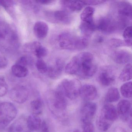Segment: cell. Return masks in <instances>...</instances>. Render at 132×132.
<instances>
[{
    "label": "cell",
    "instance_id": "cell-1",
    "mask_svg": "<svg viewBox=\"0 0 132 132\" xmlns=\"http://www.w3.org/2000/svg\"><path fill=\"white\" fill-rule=\"evenodd\" d=\"M57 41L59 47L65 50H82L85 48L89 44L88 37H78L67 32L61 34Z\"/></svg>",
    "mask_w": 132,
    "mask_h": 132
},
{
    "label": "cell",
    "instance_id": "cell-2",
    "mask_svg": "<svg viewBox=\"0 0 132 132\" xmlns=\"http://www.w3.org/2000/svg\"><path fill=\"white\" fill-rule=\"evenodd\" d=\"M79 54L81 59V64L77 75L84 79L92 77L97 70V65L93 61L92 54L88 52H83Z\"/></svg>",
    "mask_w": 132,
    "mask_h": 132
},
{
    "label": "cell",
    "instance_id": "cell-3",
    "mask_svg": "<svg viewBox=\"0 0 132 132\" xmlns=\"http://www.w3.org/2000/svg\"><path fill=\"white\" fill-rule=\"evenodd\" d=\"M17 114L15 106L9 102L0 103V131L5 129Z\"/></svg>",
    "mask_w": 132,
    "mask_h": 132
},
{
    "label": "cell",
    "instance_id": "cell-4",
    "mask_svg": "<svg viewBox=\"0 0 132 132\" xmlns=\"http://www.w3.org/2000/svg\"><path fill=\"white\" fill-rule=\"evenodd\" d=\"M81 86V82L77 79H66L62 81L58 88L63 93L65 96L73 100L79 95Z\"/></svg>",
    "mask_w": 132,
    "mask_h": 132
},
{
    "label": "cell",
    "instance_id": "cell-5",
    "mask_svg": "<svg viewBox=\"0 0 132 132\" xmlns=\"http://www.w3.org/2000/svg\"><path fill=\"white\" fill-rule=\"evenodd\" d=\"M18 38L16 34L7 23L0 20V45H3L9 44L11 47L18 45Z\"/></svg>",
    "mask_w": 132,
    "mask_h": 132
},
{
    "label": "cell",
    "instance_id": "cell-6",
    "mask_svg": "<svg viewBox=\"0 0 132 132\" xmlns=\"http://www.w3.org/2000/svg\"><path fill=\"white\" fill-rule=\"evenodd\" d=\"M96 26V29L105 34H111L119 27L117 21L108 17L101 18Z\"/></svg>",
    "mask_w": 132,
    "mask_h": 132
},
{
    "label": "cell",
    "instance_id": "cell-7",
    "mask_svg": "<svg viewBox=\"0 0 132 132\" xmlns=\"http://www.w3.org/2000/svg\"><path fill=\"white\" fill-rule=\"evenodd\" d=\"M118 116L117 110L115 106L112 104H107L103 107L99 119L112 124L113 121L117 119Z\"/></svg>",
    "mask_w": 132,
    "mask_h": 132
},
{
    "label": "cell",
    "instance_id": "cell-8",
    "mask_svg": "<svg viewBox=\"0 0 132 132\" xmlns=\"http://www.w3.org/2000/svg\"><path fill=\"white\" fill-rule=\"evenodd\" d=\"M119 20L126 24L132 19V5L127 1H122L118 4Z\"/></svg>",
    "mask_w": 132,
    "mask_h": 132
},
{
    "label": "cell",
    "instance_id": "cell-9",
    "mask_svg": "<svg viewBox=\"0 0 132 132\" xmlns=\"http://www.w3.org/2000/svg\"><path fill=\"white\" fill-rule=\"evenodd\" d=\"M10 98L14 102L18 103L25 102L28 98L29 92L26 88L23 86L15 87L10 91Z\"/></svg>",
    "mask_w": 132,
    "mask_h": 132
},
{
    "label": "cell",
    "instance_id": "cell-10",
    "mask_svg": "<svg viewBox=\"0 0 132 132\" xmlns=\"http://www.w3.org/2000/svg\"><path fill=\"white\" fill-rule=\"evenodd\" d=\"M97 106L96 104L88 102L83 105L81 111V121L92 122L96 112Z\"/></svg>",
    "mask_w": 132,
    "mask_h": 132
},
{
    "label": "cell",
    "instance_id": "cell-11",
    "mask_svg": "<svg viewBox=\"0 0 132 132\" xmlns=\"http://www.w3.org/2000/svg\"><path fill=\"white\" fill-rule=\"evenodd\" d=\"M65 95L59 89L54 92L52 98V104L53 107L58 110H64L67 107V103Z\"/></svg>",
    "mask_w": 132,
    "mask_h": 132
},
{
    "label": "cell",
    "instance_id": "cell-12",
    "mask_svg": "<svg viewBox=\"0 0 132 132\" xmlns=\"http://www.w3.org/2000/svg\"><path fill=\"white\" fill-rule=\"evenodd\" d=\"M25 47L26 50L34 53L38 59H42L47 56L48 52L46 48L38 42L28 43Z\"/></svg>",
    "mask_w": 132,
    "mask_h": 132
},
{
    "label": "cell",
    "instance_id": "cell-13",
    "mask_svg": "<svg viewBox=\"0 0 132 132\" xmlns=\"http://www.w3.org/2000/svg\"><path fill=\"white\" fill-rule=\"evenodd\" d=\"M50 19L62 24H69L72 20L71 15L65 11L58 10L48 13Z\"/></svg>",
    "mask_w": 132,
    "mask_h": 132
},
{
    "label": "cell",
    "instance_id": "cell-14",
    "mask_svg": "<svg viewBox=\"0 0 132 132\" xmlns=\"http://www.w3.org/2000/svg\"><path fill=\"white\" fill-rule=\"evenodd\" d=\"M117 110L118 116L122 120L127 121L129 116H131V103L127 100H121L117 105Z\"/></svg>",
    "mask_w": 132,
    "mask_h": 132
},
{
    "label": "cell",
    "instance_id": "cell-15",
    "mask_svg": "<svg viewBox=\"0 0 132 132\" xmlns=\"http://www.w3.org/2000/svg\"><path fill=\"white\" fill-rule=\"evenodd\" d=\"M97 95V89L93 85L86 84L81 87L79 95L84 100L92 101L95 98Z\"/></svg>",
    "mask_w": 132,
    "mask_h": 132
},
{
    "label": "cell",
    "instance_id": "cell-16",
    "mask_svg": "<svg viewBox=\"0 0 132 132\" xmlns=\"http://www.w3.org/2000/svg\"><path fill=\"white\" fill-rule=\"evenodd\" d=\"M100 83L103 86L110 85L115 81L114 75L111 69L109 68H103L100 72L98 77Z\"/></svg>",
    "mask_w": 132,
    "mask_h": 132
},
{
    "label": "cell",
    "instance_id": "cell-17",
    "mask_svg": "<svg viewBox=\"0 0 132 132\" xmlns=\"http://www.w3.org/2000/svg\"><path fill=\"white\" fill-rule=\"evenodd\" d=\"M64 62L61 59L56 60L53 66L48 67L47 72L48 76L52 79H55L60 77L64 68Z\"/></svg>",
    "mask_w": 132,
    "mask_h": 132
},
{
    "label": "cell",
    "instance_id": "cell-18",
    "mask_svg": "<svg viewBox=\"0 0 132 132\" xmlns=\"http://www.w3.org/2000/svg\"><path fill=\"white\" fill-rule=\"evenodd\" d=\"M112 59L117 64H123L130 61L131 59V54L126 50H119L113 53Z\"/></svg>",
    "mask_w": 132,
    "mask_h": 132
},
{
    "label": "cell",
    "instance_id": "cell-19",
    "mask_svg": "<svg viewBox=\"0 0 132 132\" xmlns=\"http://www.w3.org/2000/svg\"><path fill=\"white\" fill-rule=\"evenodd\" d=\"M34 31L35 36L38 38L44 39L47 37L48 33V26L44 21H37L34 25Z\"/></svg>",
    "mask_w": 132,
    "mask_h": 132
},
{
    "label": "cell",
    "instance_id": "cell-20",
    "mask_svg": "<svg viewBox=\"0 0 132 132\" xmlns=\"http://www.w3.org/2000/svg\"><path fill=\"white\" fill-rule=\"evenodd\" d=\"M42 121L38 116L31 114L28 117L27 119V127L31 131H35L39 130L41 125Z\"/></svg>",
    "mask_w": 132,
    "mask_h": 132
},
{
    "label": "cell",
    "instance_id": "cell-21",
    "mask_svg": "<svg viewBox=\"0 0 132 132\" xmlns=\"http://www.w3.org/2000/svg\"><path fill=\"white\" fill-rule=\"evenodd\" d=\"M61 3L63 6L72 11H80L85 6L82 1H62Z\"/></svg>",
    "mask_w": 132,
    "mask_h": 132
},
{
    "label": "cell",
    "instance_id": "cell-22",
    "mask_svg": "<svg viewBox=\"0 0 132 132\" xmlns=\"http://www.w3.org/2000/svg\"><path fill=\"white\" fill-rule=\"evenodd\" d=\"M79 28L84 36L88 37L96 30L95 22H86L82 21Z\"/></svg>",
    "mask_w": 132,
    "mask_h": 132
},
{
    "label": "cell",
    "instance_id": "cell-23",
    "mask_svg": "<svg viewBox=\"0 0 132 132\" xmlns=\"http://www.w3.org/2000/svg\"><path fill=\"white\" fill-rule=\"evenodd\" d=\"M30 107L32 114L38 116L43 112L44 109L43 102L40 98L34 100L31 102Z\"/></svg>",
    "mask_w": 132,
    "mask_h": 132
},
{
    "label": "cell",
    "instance_id": "cell-24",
    "mask_svg": "<svg viewBox=\"0 0 132 132\" xmlns=\"http://www.w3.org/2000/svg\"><path fill=\"white\" fill-rule=\"evenodd\" d=\"M11 71L14 76L19 78H24L28 74L27 68L16 64L11 67Z\"/></svg>",
    "mask_w": 132,
    "mask_h": 132
},
{
    "label": "cell",
    "instance_id": "cell-25",
    "mask_svg": "<svg viewBox=\"0 0 132 132\" xmlns=\"http://www.w3.org/2000/svg\"><path fill=\"white\" fill-rule=\"evenodd\" d=\"M95 9L92 7L88 6L86 7L81 14V19L82 22H93V15Z\"/></svg>",
    "mask_w": 132,
    "mask_h": 132
},
{
    "label": "cell",
    "instance_id": "cell-26",
    "mask_svg": "<svg viewBox=\"0 0 132 132\" xmlns=\"http://www.w3.org/2000/svg\"><path fill=\"white\" fill-rule=\"evenodd\" d=\"M120 94L117 88L112 87L109 89L105 96V100L108 102H114L118 101L120 98Z\"/></svg>",
    "mask_w": 132,
    "mask_h": 132
},
{
    "label": "cell",
    "instance_id": "cell-27",
    "mask_svg": "<svg viewBox=\"0 0 132 132\" xmlns=\"http://www.w3.org/2000/svg\"><path fill=\"white\" fill-rule=\"evenodd\" d=\"M132 79V65L127 64L124 67L119 76V79L122 81H129Z\"/></svg>",
    "mask_w": 132,
    "mask_h": 132
},
{
    "label": "cell",
    "instance_id": "cell-28",
    "mask_svg": "<svg viewBox=\"0 0 132 132\" xmlns=\"http://www.w3.org/2000/svg\"><path fill=\"white\" fill-rule=\"evenodd\" d=\"M120 91L122 95L125 98H131L132 93L131 81L128 82L122 85Z\"/></svg>",
    "mask_w": 132,
    "mask_h": 132
},
{
    "label": "cell",
    "instance_id": "cell-29",
    "mask_svg": "<svg viewBox=\"0 0 132 132\" xmlns=\"http://www.w3.org/2000/svg\"><path fill=\"white\" fill-rule=\"evenodd\" d=\"M123 36L126 46L128 47L132 46V29L131 26L126 28L123 31Z\"/></svg>",
    "mask_w": 132,
    "mask_h": 132
},
{
    "label": "cell",
    "instance_id": "cell-30",
    "mask_svg": "<svg viewBox=\"0 0 132 132\" xmlns=\"http://www.w3.org/2000/svg\"><path fill=\"white\" fill-rule=\"evenodd\" d=\"M0 6H2L11 16L14 13V3L12 1H0Z\"/></svg>",
    "mask_w": 132,
    "mask_h": 132
},
{
    "label": "cell",
    "instance_id": "cell-31",
    "mask_svg": "<svg viewBox=\"0 0 132 132\" xmlns=\"http://www.w3.org/2000/svg\"><path fill=\"white\" fill-rule=\"evenodd\" d=\"M35 66L38 71L42 74H44L47 72L48 67L46 62L42 59H38L36 61Z\"/></svg>",
    "mask_w": 132,
    "mask_h": 132
},
{
    "label": "cell",
    "instance_id": "cell-32",
    "mask_svg": "<svg viewBox=\"0 0 132 132\" xmlns=\"http://www.w3.org/2000/svg\"><path fill=\"white\" fill-rule=\"evenodd\" d=\"M8 91V85L5 78L0 76V97L4 96Z\"/></svg>",
    "mask_w": 132,
    "mask_h": 132
},
{
    "label": "cell",
    "instance_id": "cell-33",
    "mask_svg": "<svg viewBox=\"0 0 132 132\" xmlns=\"http://www.w3.org/2000/svg\"><path fill=\"white\" fill-rule=\"evenodd\" d=\"M81 126L83 132H94V127L92 122H81Z\"/></svg>",
    "mask_w": 132,
    "mask_h": 132
},
{
    "label": "cell",
    "instance_id": "cell-34",
    "mask_svg": "<svg viewBox=\"0 0 132 132\" xmlns=\"http://www.w3.org/2000/svg\"><path fill=\"white\" fill-rule=\"evenodd\" d=\"M109 44L110 47L112 48H117L126 46L124 41L116 38H113L110 40L109 42Z\"/></svg>",
    "mask_w": 132,
    "mask_h": 132
},
{
    "label": "cell",
    "instance_id": "cell-35",
    "mask_svg": "<svg viewBox=\"0 0 132 132\" xmlns=\"http://www.w3.org/2000/svg\"><path fill=\"white\" fill-rule=\"evenodd\" d=\"M30 59L26 56H23L19 58L15 64L27 68V66L30 63Z\"/></svg>",
    "mask_w": 132,
    "mask_h": 132
},
{
    "label": "cell",
    "instance_id": "cell-36",
    "mask_svg": "<svg viewBox=\"0 0 132 132\" xmlns=\"http://www.w3.org/2000/svg\"><path fill=\"white\" fill-rule=\"evenodd\" d=\"M7 58L1 51H0V69L5 68L8 65Z\"/></svg>",
    "mask_w": 132,
    "mask_h": 132
},
{
    "label": "cell",
    "instance_id": "cell-37",
    "mask_svg": "<svg viewBox=\"0 0 132 132\" xmlns=\"http://www.w3.org/2000/svg\"><path fill=\"white\" fill-rule=\"evenodd\" d=\"M85 5H96L101 4L105 2L104 1H100V0H89L82 1Z\"/></svg>",
    "mask_w": 132,
    "mask_h": 132
},
{
    "label": "cell",
    "instance_id": "cell-38",
    "mask_svg": "<svg viewBox=\"0 0 132 132\" xmlns=\"http://www.w3.org/2000/svg\"><path fill=\"white\" fill-rule=\"evenodd\" d=\"M39 130L40 132H49V127L46 121H42Z\"/></svg>",
    "mask_w": 132,
    "mask_h": 132
},
{
    "label": "cell",
    "instance_id": "cell-39",
    "mask_svg": "<svg viewBox=\"0 0 132 132\" xmlns=\"http://www.w3.org/2000/svg\"><path fill=\"white\" fill-rule=\"evenodd\" d=\"M36 2L40 4L47 5V4H49L52 3L54 2V1H37Z\"/></svg>",
    "mask_w": 132,
    "mask_h": 132
}]
</instances>
